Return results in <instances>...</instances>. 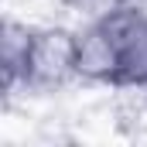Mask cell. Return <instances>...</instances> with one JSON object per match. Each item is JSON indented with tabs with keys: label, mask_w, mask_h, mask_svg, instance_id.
I'll return each instance as SVG.
<instances>
[{
	"label": "cell",
	"mask_w": 147,
	"mask_h": 147,
	"mask_svg": "<svg viewBox=\"0 0 147 147\" xmlns=\"http://www.w3.org/2000/svg\"><path fill=\"white\" fill-rule=\"evenodd\" d=\"M75 79V31L48 24L38 28L24 69V89L31 92H55Z\"/></svg>",
	"instance_id": "obj_1"
},
{
	"label": "cell",
	"mask_w": 147,
	"mask_h": 147,
	"mask_svg": "<svg viewBox=\"0 0 147 147\" xmlns=\"http://www.w3.org/2000/svg\"><path fill=\"white\" fill-rule=\"evenodd\" d=\"M75 79L120 89L123 55H120V38L110 17H89L75 31Z\"/></svg>",
	"instance_id": "obj_2"
},
{
	"label": "cell",
	"mask_w": 147,
	"mask_h": 147,
	"mask_svg": "<svg viewBox=\"0 0 147 147\" xmlns=\"http://www.w3.org/2000/svg\"><path fill=\"white\" fill-rule=\"evenodd\" d=\"M110 24L116 28L120 38V55H123V79L120 89L130 86H147V14H140L137 7H120L116 14H106Z\"/></svg>",
	"instance_id": "obj_3"
},
{
	"label": "cell",
	"mask_w": 147,
	"mask_h": 147,
	"mask_svg": "<svg viewBox=\"0 0 147 147\" xmlns=\"http://www.w3.org/2000/svg\"><path fill=\"white\" fill-rule=\"evenodd\" d=\"M34 31L38 28H28L24 21H3L0 28V79L7 96H14V89H24V69H28Z\"/></svg>",
	"instance_id": "obj_4"
},
{
	"label": "cell",
	"mask_w": 147,
	"mask_h": 147,
	"mask_svg": "<svg viewBox=\"0 0 147 147\" xmlns=\"http://www.w3.org/2000/svg\"><path fill=\"white\" fill-rule=\"evenodd\" d=\"M65 7H72V10H82V14H92V3L96 0H62Z\"/></svg>",
	"instance_id": "obj_5"
}]
</instances>
